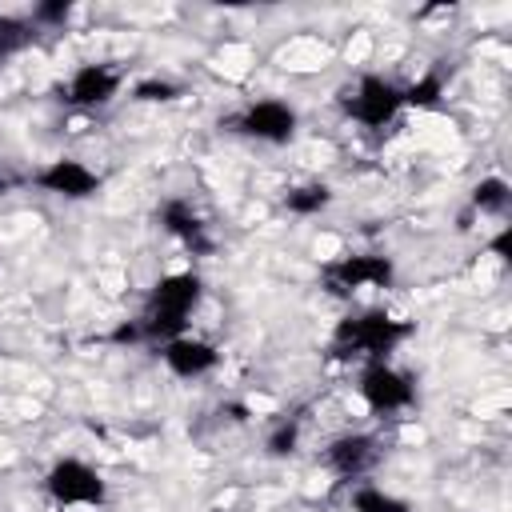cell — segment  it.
I'll list each match as a JSON object with an SVG mask.
<instances>
[{"label": "cell", "mask_w": 512, "mask_h": 512, "mask_svg": "<svg viewBox=\"0 0 512 512\" xmlns=\"http://www.w3.org/2000/svg\"><path fill=\"white\" fill-rule=\"evenodd\" d=\"M336 100H340L344 116H352L356 124H364V128L376 132V128H388L400 116L404 88L396 80L380 76V72H364V76H356V84H344Z\"/></svg>", "instance_id": "obj_3"}, {"label": "cell", "mask_w": 512, "mask_h": 512, "mask_svg": "<svg viewBox=\"0 0 512 512\" xmlns=\"http://www.w3.org/2000/svg\"><path fill=\"white\" fill-rule=\"evenodd\" d=\"M220 128L244 136V140H260V144H272V148H284L292 144L296 128H300V116L288 100H276V96H264V100H248L244 108H236L228 120H220Z\"/></svg>", "instance_id": "obj_4"}, {"label": "cell", "mask_w": 512, "mask_h": 512, "mask_svg": "<svg viewBox=\"0 0 512 512\" xmlns=\"http://www.w3.org/2000/svg\"><path fill=\"white\" fill-rule=\"evenodd\" d=\"M488 248H492L500 260H508V256H512V228H500V232L492 236V244H488Z\"/></svg>", "instance_id": "obj_21"}, {"label": "cell", "mask_w": 512, "mask_h": 512, "mask_svg": "<svg viewBox=\"0 0 512 512\" xmlns=\"http://www.w3.org/2000/svg\"><path fill=\"white\" fill-rule=\"evenodd\" d=\"M332 200H336L332 184H324V180H308V184L288 188L280 204H284V212H288V216H320Z\"/></svg>", "instance_id": "obj_13"}, {"label": "cell", "mask_w": 512, "mask_h": 512, "mask_svg": "<svg viewBox=\"0 0 512 512\" xmlns=\"http://www.w3.org/2000/svg\"><path fill=\"white\" fill-rule=\"evenodd\" d=\"M348 504H352V512H412V500H404L396 492H384L376 484H356Z\"/></svg>", "instance_id": "obj_16"}, {"label": "cell", "mask_w": 512, "mask_h": 512, "mask_svg": "<svg viewBox=\"0 0 512 512\" xmlns=\"http://www.w3.org/2000/svg\"><path fill=\"white\" fill-rule=\"evenodd\" d=\"M120 88H124V72H120V68L88 60V64H80V68L68 76L64 100H68L72 108L96 112V108H108V104L120 96Z\"/></svg>", "instance_id": "obj_9"}, {"label": "cell", "mask_w": 512, "mask_h": 512, "mask_svg": "<svg viewBox=\"0 0 512 512\" xmlns=\"http://www.w3.org/2000/svg\"><path fill=\"white\" fill-rule=\"evenodd\" d=\"M156 220H160V228H164L172 240H180L192 256H208V252L216 248L212 236H208L204 216H200V212L192 208V200H184V196H168V200H160Z\"/></svg>", "instance_id": "obj_12"}, {"label": "cell", "mask_w": 512, "mask_h": 512, "mask_svg": "<svg viewBox=\"0 0 512 512\" xmlns=\"http://www.w3.org/2000/svg\"><path fill=\"white\" fill-rule=\"evenodd\" d=\"M200 300H204V276H200V272L184 268V272L160 276V280L148 288L140 316H132L136 328H140V340L160 348L164 340L184 336L192 312L200 308Z\"/></svg>", "instance_id": "obj_1"}, {"label": "cell", "mask_w": 512, "mask_h": 512, "mask_svg": "<svg viewBox=\"0 0 512 512\" xmlns=\"http://www.w3.org/2000/svg\"><path fill=\"white\" fill-rule=\"evenodd\" d=\"M44 492L60 504V508H100L104 504V496H108V484H104V476L88 464V460H80V456H60V460H52V468L44 472Z\"/></svg>", "instance_id": "obj_6"}, {"label": "cell", "mask_w": 512, "mask_h": 512, "mask_svg": "<svg viewBox=\"0 0 512 512\" xmlns=\"http://www.w3.org/2000/svg\"><path fill=\"white\" fill-rule=\"evenodd\" d=\"M396 280V260L388 252H344L324 264V284L336 296H352L360 288H388Z\"/></svg>", "instance_id": "obj_7"}, {"label": "cell", "mask_w": 512, "mask_h": 512, "mask_svg": "<svg viewBox=\"0 0 512 512\" xmlns=\"http://www.w3.org/2000/svg\"><path fill=\"white\" fill-rule=\"evenodd\" d=\"M72 12H76L72 0H40L28 20H32L36 28H64V24L72 20Z\"/></svg>", "instance_id": "obj_20"}, {"label": "cell", "mask_w": 512, "mask_h": 512, "mask_svg": "<svg viewBox=\"0 0 512 512\" xmlns=\"http://www.w3.org/2000/svg\"><path fill=\"white\" fill-rule=\"evenodd\" d=\"M508 204H512V184L504 176H484L472 188V212H480V216H504Z\"/></svg>", "instance_id": "obj_15"}, {"label": "cell", "mask_w": 512, "mask_h": 512, "mask_svg": "<svg viewBox=\"0 0 512 512\" xmlns=\"http://www.w3.org/2000/svg\"><path fill=\"white\" fill-rule=\"evenodd\" d=\"M176 96H184V84L168 80V76H144V80L132 84V100L136 104H168Z\"/></svg>", "instance_id": "obj_17"}, {"label": "cell", "mask_w": 512, "mask_h": 512, "mask_svg": "<svg viewBox=\"0 0 512 512\" xmlns=\"http://www.w3.org/2000/svg\"><path fill=\"white\" fill-rule=\"evenodd\" d=\"M36 24L28 20V16H0V68L12 60V56H20L24 48H32L36 44Z\"/></svg>", "instance_id": "obj_14"}, {"label": "cell", "mask_w": 512, "mask_h": 512, "mask_svg": "<svg viewBox=\"0 0 512 512\" xmlns=\"http://www.w3.org/2000/svg\"><path fill=\"white\" fill-rule=\"evenodd\" d=\"M356 392L376 416H392L416 404V380L388 360H364L356 372Z\"/></svg>", "instance_id": "obj_5"}, {"label": "cell", "mask_w": 512, "mask_h": 512, "mask_svg": "<svg viewBox=\"0 0 512 512\" xmlns=\"http://www.w3.org/2000/svg\"><path fill=\"white\" fill-rule=\"evenodd\" d=\"M412 336H416V320L392 316L384 308H368V312H352V316L336 320L328 352L332 356H356L360 364L364 360H388Z\"/></svg>", "instance_id": "obj_2"}, {"label": "cell", "mask_w": 512, "mask_h": 512, "mask_svg": "<svg viewBox=\"0 0 512 512\" xmlns=\"http://www.w3.org/2000/svg\"><path fill=\"white\" fill-rule=\"evenodd\" d=\"M296 444H300V420H284V424H276V428L268 432L264 452H268L272 460H284V456L296 452Z\"/></svg>", "instance_id": "obj_19"}, {"label": "cell", "mask_w": 512, "mask_h": 512, "mask_svg": "<svg viewBox=\"0 0 512 512\" xmlns=\"http://www.w3.org/2000/svg\"><path fill=\"white\" fill-rule=\"evenodd\" d=\"M380 456H384L380 436H372V432H340V436L328 440L320 464L328 472H336L340 480H364L380 464Z\"/></svg>", "instance_id": "obj_8"}, {"label": "cell", "mask_w": 512, "mask_h": 512, "mask_svg": "<svg viewBox=\"0 0 512 512\" xmlns=\"http://www.w3.org/2000/svg\"><path fill=\"white\" fill-rule=\"evenodd\" d=\"M440 96H444V76L432 68V72H424L420 80H412L404 88V108H436Z\"/></svg>", "instance_id": "obj_18"}, {"label": "cell", "mask_w": 512, "mask_h": 512, "mask_svg": "<svg viewBox=\"0 0 512 512\" xmlns=\"http://www.w3.org/2000/svg\"><path fill=\"white\" fill-rule=\"evenodd\" d=\"M100 172H92L84 160H72V156H60V160H48L44 168L32 172V188L48 192V196H60V200H88L100 192Z\"/></svg>", "instance_id": "obj_10"}, {"label": "cell", "mask_w": 512, "mask_h": 512, "mask_svg": "<svg viewBox=\"0 0 512 512\" xmlns=\"http://www.w3.org/2000/svg\"><path fill=\"white\" fill-rule=\"evenodd\" d=\"M160 360L176 380H200V376L220 368V348L212 340H200V336L184 332V336H172V340L160 344Z\"/></svg>", "instance_id": "obj_11"}]
</instances>
